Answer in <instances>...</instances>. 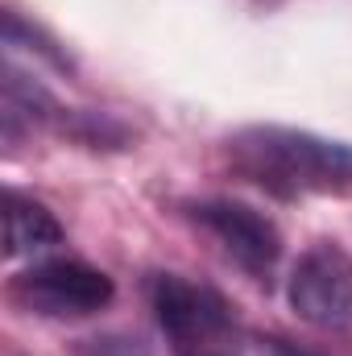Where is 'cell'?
<instances>
[{
	"mask_svg": "<svg viewBox=\"0 0 352 356\" xmlns=\"http://www.w3.org/2000/svg\"><path fill=\"white\" fill-rule=\"evenodd\" d=\"M224 149L237 175L278 199H303V195L352 199V145L344 141H328L282 124H253L232 133Z\"/></svg>",
	"mask_w": 352,
	"mask_h": 356,
	"instance_id": "obj_1",
	"label": "cell"
},
{
	"mask_svg": "<svg viewBox=\"0 0 352 356\" xmlns=\"http://www.w3.org/2000/svg\"><path fill=\"white\" fill-rule=\"evenodd\" d=\"M116 286L104 269L75 261V257H50L38 261L8 282V298L42 319H83L112 302Z\"/></svg>",
	"mask_w": 352,
	"mask_h": 356,
	"instance_id": "obj_2",
	"label": "cell"
},
{
	"mask_svg": "<svg viewBox=\"0 0 352 356\" xmlns=\"http://www.w3.org/2000/svg\"><path fill=\"white\" fill-rule=\"evenodd\" d=\"M286 294L303 323L328 332L352 327V253H344L336 241L311 245L290 273Z\"/></svg>",
	"mask_w": 352,
	"mask_h": 356,
	"instance_id": "obj_4",
	"label": "cell"
},
{
	"mask_svg": "<svg viewBox=\"0 0 352 356\" xmlns=\"http://www.w3.org/2000/svg\"><path fill=\"white\" fill-rule=\"evenodd\" d=\"M150 307H154L162 332L175 340L178 348H203V344H211V340L232 332L228 302L211 286L186 282L182 273H154Z\"/></svg>",
	"mask_w": 352,
	"mask_h": 356,
	"instance_id": "obj_5",
	"label": "cell"
},
{
	"mask_svg": "<svg viewBox=\"0 0 352 356\" xmlns=\"http://www.w3.org/2000/svg\"><path fill=\"white\" fill-rule=\"evenodd\" d=\"M195 356H211V353H195Z\"/></svg>",
	"mask_w": 352,
	"mask_h": 356,
	"instance_id": "obj_8",
	"label": "cell"
},
{
	"mask_svg": "<svg viewBox=\"0 0 352 356\" xmlns=\"http://www.w3.org/2000/svg\"><path fill=\"white\" fill-rule=\"evenodd\" d=\"M186 216L220 245V253L232 266L253 273L257 282L273 273L282 257V232L257 207L237 203V199H199V203H186Z\"/></svg>",
	"mask_w": 352,
	"mask_h": 356,
	"instance_id": "obj_3",
	"label": "cell"
},
{
	"mask_svg": "<svg viewBox=\"0 0 352 356\" xmlns=\"http://www.w3.org/2000/svg\"><path fill=\"white\" fill-rule=\"evenodd\" d=\"M63 245V224L54 211L21 191L4 195V253L8 257H38Z\"/></svg>",
	"mask_w": 352,
	"mask_h": 356,
	"instance_id": "obj_6",
	"label": "cell"
},
{
	"mask_svg": "<svg viewBox=\"0 0 352 356\" xmlns=\"http://www.w3.org/2000/svg\"><path fill=\"white\" fill-rule=\"evenodd\" d=\"M269 356H319V353H311L303 344H290V340H273L269 344Z\"/></svg>",
	"mask_w": 352,
	"mask_h": 356,
	"instance_id": "obj_7",
	"label": "cell"
}]
</instances>
